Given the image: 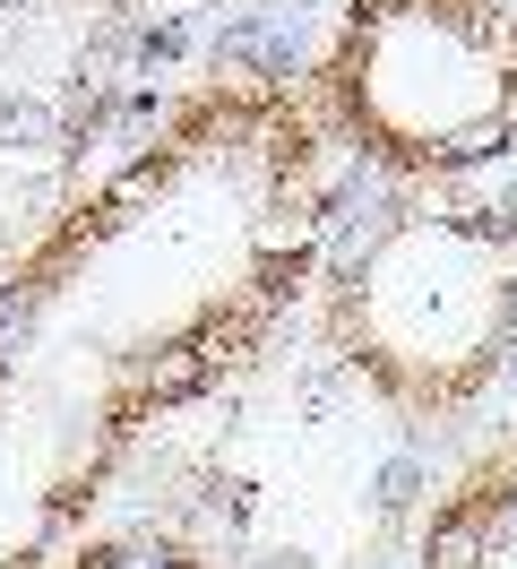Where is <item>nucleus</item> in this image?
I'll return each instance as SVG.
<instances>
[{
  "mask_svg": "<svg viewBox=\"0 0 517 569\" xmlns=\"http://www.w3.org/2000/svg\"><path fill=\"white\" fill-rule=\"evenodd\" d=\"M61 569H207L181 535H156V527H112V535H87L69 543Z\"/></svg>",
  "mask_w": 517,
  "mask_h": 569,
  "instance_id": "nucleus-5",
  "label": "nucleus"
},
{
  "mask_svg": "<svg viewBox=\"0 0 517 569\" xmlns=\"http://www.w3.org/2000/svg\"><path fill=\"white\" fill-rule=\"evenodd\" d=\"M328 233V112L207 87L0 284V569H34L172 406L294 302Z\"/></svg>",
  "mask_w": 517,
  "mask_h": 569,
  "instance_id": "nucleus-1",
  "label": "nucleus"
},
{
  "mask_svg": "<svg viewBox=\"0 0 517 569\" xmlns=\"http://www.w3.org/2000/svg\"><path fill=\"white\" fill-rule=\"evenodd\" d=\"M422 569H517V449H483L422 527Z\"/></svg>",
  "mask_w": 517,
  "mask_h": 569,
  "instance_id": "nucleus-4",
  "label": "nucleus"
},
{
  "mask_svg": "<svg viewBox=\"0 0 517 569\" xmlns=\"http://www.w3.org/2000/svg\"><path fill=\"white\" fill-rule=\"evenodd\" d=\"M337 355L397 406H466L517 346V233L475 199L414 190L328 277Z\"/></svg>",
  "mask_w": 517,
  "mask_h": 569,
  "instance_id": "nucleus-2",
  "label": "nucleus"
},
{
  "mask_svg": "<svg viewBox=\"0 0 517 569\" xmlns=\"http://www.w3.org/2000/svg\"><path fill=\"white\" fill-rule=\"evenodd\" d=\"M319 112L397 181L475 173L517 147V0H345Z\"/></svg>",
  "mask_w": 517,
  "mask_h": 569,
  "instance_id": "nucleus-3",
  "label": "nucleus"
}]
</instances>
